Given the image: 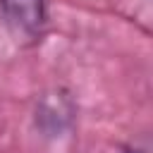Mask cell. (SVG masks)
I'll return each instance as SVG.
<instances>
[{"mask_svg":"<svg viewBox=\"0 0 153 153\" xmlns=\"http://www.w3.org/2000/svg\"><path fill=\"white\" fill-rule=\"evenodd\" d=\"M7 24L29 38H36L45 24V0H0Z\"/></svg>","mask_w":153,"mask_h":153,"instance_id":"1","label":"cell"},{"mask_svg":"<svg viewBox=\"0 0 153 153\" xmlns=\"http://www.w3.org/2000/svg\"><path fill=\"white\" fill-rule=\"evenodd\" d=\"M127 153H136V151H127Z\"/></svg>","mask_w":153,"mask_h":153,"instance_id":"2","label":"cell"}]
</instances>
